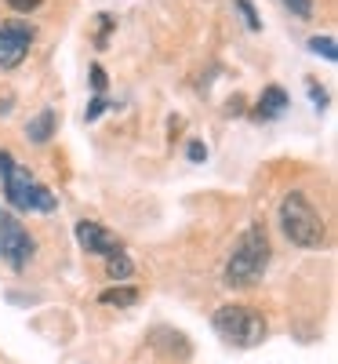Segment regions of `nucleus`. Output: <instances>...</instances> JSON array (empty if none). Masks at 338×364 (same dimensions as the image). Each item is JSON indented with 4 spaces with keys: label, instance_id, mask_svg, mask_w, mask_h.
I'll list each match as a JSON object with an SVG mask.
<instances>
[{
    "label": "nucleus",
    "instance_id": "obj_18",
    "mask_svg": "<svg viewBox=\"0 0 338 364\" xmlns=\"http://www.w3.org/2000/svg\"><path fill=\"white\" fill-rule=\"evenodd\" d=\"M106 84H109V80H106V70H102V66H91V87H95L99 95H102Z\"/></svg>",
    "mask_w": 338,
    "mask_h": 364
},
{
    "label": "nucleus",
    "instance_id": "obj_2",
    "mask_svg": "<svg viewBox=\"0 0 338 364\" xmlns=\"http://www.w3.org/2000/svg\"><path fill=\"white\" fill-rule=\"evenodd\" d=\"M0 186H4L8 204L18 208V211H55L58 208V197L44 186V182H37L29 175L8 149H0Z\"/></svg>",
    "mask_w": 338,
    "mask_h": 364
},
{
    "label": "nucleus",
    "instance_id": "obj_20",
    "mask_svg": "<svg viewBox=\"0 0 338 364\" xmlns=\"http://www.w3.org/2000/svg\"><path fill=\"white\" fill-rule=\"evenodd\" d=\"M8 4L15 8V11H33V8H40L44 0H8Z\"/></svg>",
    "mask_w": 338,
    "mask_h": 364
},
{
    "label": "nucleus",
    "instance_id": "obj_11",
    "mask_svg": "<svg viewBox=\"0 0 338 364\" xmlns=\"http://www.w3.org/2000/svg\"><path fill=\"white\" fill-rule=\"evenodd\" d=\"M106 273H109V281H128L131 273H135V262L124 252H116V255L106 259Z\"/></svg>",
    "mask_w": 338,
    "mask_h": 364
},
{
    "label": "nucleus",
    "instance_id": "obj_3",
    "mask_svg": "<svg viewBox=\"0 0 338 364\" xmlns=\"http://www.w3.org/2000/svg\"><path fill=\"white\" fill-rule=\"evenodd\" d=\"M211 328H214V336H219L222 343L240 346V350H255L269 336L266 317L258 310H251V306H219L214 317H211Z\"/></svg>",
    "mask_w": 338,
    "mask_h": 364
},
{
    "label": "nucleus",
    "instance_id": "obj_10",
    "mask_svg": "<svg viewBox=\"0 0 338 364\" xmlns=\"http://www.w3.org/2000/svg\"><path fill=\"white\" fill-rule=\"evenodd\" d=\"M99 302H102V306L128 310V306H135V302H138V291H135V288H106V291L99 295Z\"/></svg>",
    "mask_w": 338,
    "mask_h": 364
},
{
    "label": "nucleus",
    "instance_id": "obj_7",
    "mask_svg": "<svg viewBox=\"0 0 338 364\" xmlns=\"http://www.w3.org/2000/svg\"><path fill=\"white\" fill-rule=\"evenodd\" d=\"M73 237H77V245H80L87 255H102V259H109V255H116V252H124V245H120V237H116V233H109L106 226L91 223V219H80V223L73 226Z\"/></svg>",
    "mask_w": 338,
    "mask_h": 364
},
{
    "label": "nucleus",
    "instance_id": "obj_9",
    "mask_svg": "<svg viewBox=\"0 0 338 364\" xmlns=\"http://www.w3.org/2000/svg\"><path fill=\"white\" fill-rule=\"evenodd\" d=\"M55 124H58V113H55V109H40V113L26 124L29 142H48V139L55 135Z\"/></svg>",
    "mask_w": 338,
    "mask_h": 364
},
{
    "label": "nucleus",
    "instance_id": "obj_13",
    "mask_svg": "<svg viewBox=\"0 0 338 364\" xmlns=\"http://www.w3.org/2000/svg\"><path fill=\"white\" fill-rule=\"evenodd\" d=\"M310 51H313V55H324L327 63H334V58H338L334 37H313V41H310Z\"/></svg>",
    "mask_w": 338,
    "mask_h": 364
},
{
    "label": "nucleus",
    "instance_id": "obj_17",
    "mask_svg": "<svg viewBox=\"0 0 338 364\" xmlns=\"http://www.w3.org/2000/svg\"><path fill=\"white\" fill-rule=\"evenodd\" d=\"M284 4H288L295 15H302V18H310V15H313V0H284Z\"/></svg>",
    "mask_w": 338,
    "mask_h": 364
},
{
    "label": "nucleus",
    "instance_id": "obj_12",
    "mask_svg": "<svg viewBox=\"0 0 338 364\" xmlns=\"http://www.w3.org/2000/svg\"><path fill=\"white\" fill-rule=\"evenodd\" d=\"M233 4H236V11L244 15V26H248L251 33H258V29H262V18H258V11L251 8V0H233Z\"/></svg>",
    "mask_w": 338,
    "mask_h": 364
},
{
    "label": "nucleus",
    "instance_id": "obj_5",
    "mask_svg": "<svg viewBox=\"0 0 338 364\" xmlns=\"http://www.w3.org/2000/svg\"><path fill=\"white\" fill-rule=\"evenodd\" d=\"M33 255H37V240L29 237V230L11 215V211L0 208V259H4L15 273H22Z\"/></svg>",
    "mask_w": 338,
    "mask_h": 364
},
{
    "label": "nucleus",
    "instance_id": "obj_1",
    "mask_svg": "<svg viewBox=\"0 0 338 364\" xmlns=\"http://www.w3.org/2000/svg\"><path fill=\"white\" fill-rule=\"evenodd\" d=\"M269 233L262 223H251L248 230L240 233V240L233 245L229 259H226V269H222V277L229 288H251L266 277V269H269Z\"/></svg>",
    "mask_w": 338,
    "mask_h": 364
},
{
    "label": "nucleus",
    "instance_id": "obj_4",
    "mask_svg": "<svg viewBox=\"0 0 338 364\" xmlns=\"http://www.w3.org/2000/svg\"><path fill=\"white\" fill-rule=\"evenodd\" d=\"M280 230L298 248H320L324 245V219L305 193H288L280 200Z\"/></svg>",
    "mask_w": 338,
    "mask_h": 364
},
{
    "label": "nucleus",
    "instance_id": "obj_14",
    "mask_svg": "<svg viewBox=\"0 0 338 364\" xmlns=\"http://www.w3.org/2000/svg\"><path fill=\"white\" fill-rule=\"evenodd\" d=\"M106 109H109V102H106L102 95H99V99H91V102H87V109H84V120H87V124H95V120H99Z\"/></svg>",
    "mask_w": 338,
    "mask_h": 364
},
{
    "label": "nucleus",
    "instance_id": "obj_16",
    "mask_svg": "<svg viewBox=\"0 0 338 364\" xmlns=\"http://www.w3.org/2000/svg\"><path fill=\"white\" fill-rule=\"evenodd\" d=\"M305 91H310V99H313V106H317V109H324V106H327V91H324L317 80L305 84Z\"/></svg>",
    "mask_w": 338,
    "mask_h": 364
},
{
    "label": "nucleus",
    "instance_id": "obj_8",
    "mask_svg": "<svg viewBox=\"0 0 338 364\" xmlns=\"http://www.w3.org/2000/svg\"><path fill=\"white\" fill-rule=\"evenodd\" d=\"M284 109H288V91L284 87H276V84H269L266 91H262V99L255 102V120H276V117H284Z\"/></svg>",
    "mask_w": 338,
    "mask_h": 364
},
{
    "label": "nucleus",
    "instance_id": "obj_19",
    "mask_svg": "<svg viewBox=\"0 0 338 364\" xmlns=\"http://www.w3.org/2000/svg\"><path fill=\"white\" fill-rule=\"evenodd\" d=\"M186 154H190V161H197V164H200V161H207V146H204V142H190Z\"/></svg>",
    "mask_w": 338,
    "mask_h": 364
},
{
    "label": "nucleus",
    "instance_id": "obj_15",
    "mask_svg": "<svg viewBox=\"0 0 338 364\" xmlns=\"http://www.w3.org/2000/svg\"><path fill=\"white\" fill-rule=\"evenodd\" d=\"M113 26H116V22H113V15H106V11H102V15H99V37H95V44H99V48H106V37H109V29H113Z\"/></svg>",
    "mask_w": 338,
    "mask_h": 364
},
{
    "label": "nucleus",
    "instance_id": "obj_6",
    "mask_svg": "<svg viewBox=\"0 0 338 364\" xmlns=\"http://www.w3.org/2000/svg\"><path fill=\"white\" fill-rule=\"evenodd\" d=\"M33 37L37 29L29 22H0V70H15L26 58Z\"/></svg>",
    "mask_w": 338,
    "mask_h": 364
}]
</instances>
